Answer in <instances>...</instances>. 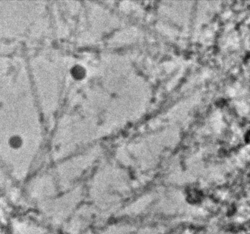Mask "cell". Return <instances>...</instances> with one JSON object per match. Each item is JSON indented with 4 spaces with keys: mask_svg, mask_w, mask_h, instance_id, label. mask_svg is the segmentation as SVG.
Returning a JSON list of instances; mask_svg holds the SVG:
<instances>
[{
    "mask_svg": "<svg viewBox=\"0 0 250 234\" xmlns=\"http://www.w3.org/2000/svg\"><path fill=\"white\" fill-rule=\"evenodd\" d=\"M83 74H84V69L81 67H75L73 69V75L75 77H83Z\"/></svg>",
    "mask_w": 250,
    "mask_h": 234,
    "instance_id": "6da1fadb",
    "label": "cell"
}]
</instances>
